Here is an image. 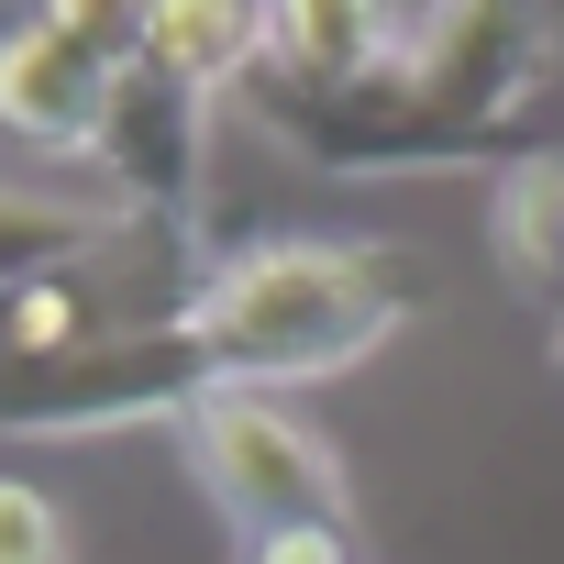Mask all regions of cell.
Returning <instances> with one entry per match:
<instances>
[{"mask_svg":"<svg viewBox=\"0 0 564 564\" xmlns=\"http://www.w3.org/2000/svg\"><path fill=\"white\" fill-rule=\"evenodd\" d=\"M188 465L199 487L221 498V520L243 542L265 531H344V454L289 410V399H265V388H210L188 410Z\"/></svg>","mask_w":564,"mask_h":564,"instance_id":"cell-3","label":"cell"},{"mask_svg":"<svg viewBox=\"0 0 564 564\" xmlns=\"http://www.w3.org/2000/svg\"><path fill=\"white\" fill-rule=\"evenodd\" d=\"M243 564H355V542L344 531H265V542H243Z\"/></svg>","mask_w":564,"mask_h":564,"instance_id":"cell-12","label":"cell"},{"mask_svg":"<svg viewBox=\"0 0 564 564\" xmlns=\"http://www.w3.org/2000/svg\"><path fill=\"white\" fill-rule=\"evenodd\" d=\"M254 45H265V0H155L144 67H166V78H188V89L232 100V89H243V67H254Z\"/></svg>","mask_w":564,"mask_h":564,"instance_id":"cell-9","label":"cell"},{"mask_svg":"<svg viewBox=\"0 0 564 564\" xmlns=\"http://www.w3.org/2000/svg\"><path fill=\"white\" fill-rule=\"evenodd\" d=\"M553 344H564V333H553Z\"/></svg>","mask_w":564,"mask_h":564,"instance_id":"cell-13","label":"cell"},{"mask_svg":"<svg viewBox=\"0 0 564 564\" xmlns=\"http://www.w3.org/2000/svg\"><path fill=\"white\" fill-rule=\"evenodd\" d=\"M421 300V265L388 254V243H243L210 265V289L188 311V333L210 344L221 388H265V399H289L311 377H344L366 366Z\"/></svg>","mask_w":564,"mask_h":564,"instance_id":"cell-1","label":"cell"},{"mask_svg":"<svg viewBox=\"0 0 564 564\" xmlns=\"http://www.w3.org/2000/svg\"><path fill=\"white\" fill-rule=\"evenodd\" d=\"M399 56L487 133H520V111L553 89V56H564V23L553 0H421Z\"/></svg>","mask_w":564,"mask_h":564,"instance_id":"cell-4","label":"cell"},{"mask_svg":"<svg viewBox=\"0 0 564 564\" xmlns=\"http://www.w3.org/2000/svg\"><path fill=\"white\" fill-rule=\"evenodd\" d=\"M67 509L34 487V476H0V564H67Z\"/></svg>","mask_w":564,"mask_h":564,"instance_id":"cell-11","label":"cell"},{"mask_svg":"<svg viewBox=\"0 0 564 564\" xmlns=\"http://www.w3.org/2000/svg\"><path fill=\"white\" fill-rule=\"evenodd\" d=\"M111 89H122V67H100L89 45H67L45 12L0 34V133H23L45 155H89L100 122H111Z\"/></svg>","mask_w":564,"mask_h":564,"instance_id":"cell-6","label":"cell"},{"mask_svg":"<svg viewBox=\"0 0 564 564\" xmlns=\"http://www.w3.org/2000/svg\"><path fill=\"white\" fill-rule=\"evenodd\" d=\"M399 12L388 0H265V45H254V67H276V78H311V89H355V78H377L388 56H399Z\"/></svg>","mask_w":564,"mask_h":564,"instance_id":"cell-7","label":"cell"},{"mask_svg":"<svg viewBox=\"0 0 564 564\" xmlns=\"http://www.w3.org/2000/svg\"><path fill=\"white\" fill-rule=\"evenodd\" d=\"M221 388L210 344L188 322L155 333H100L67 355H0V432L67 443V432H133V421H188Z\"/></svg>","mask_w":564,"mask_h":564,"instance_id":"cell-2","label":"cell"},{"mask_svg":"<svg viewBox=\"0 0 564 564\" xmlns=\"http://www.w3.org/2000/svg\"><path fill=\"white\" fill-rule=\"evenodd\" d=\"M45 23L67 45H89L100 67H144V34H155V0H45Z\"/></svg>","mask_w":564,"mask_h":564,"instance_id":"cell-10","label":"cell"},{"mask_svg":"<svg viewBox=\"0 0 564 564\" xmlns=\"http://www.w3.org/2000/svg\"><path fill=\"white\" fill-rule=\"evenodd\" d=\"M487 232H498L509 289L564 333V155H509L487 188Z\"/></svg>","mask_w":564,"mask_h":564,"instance_id":"cell-8","label":"cell"},{"mask_svg":"<svg viewBox=\"0 0 564 564\" xmlns=\"http://www.w3.org/2000/svg\"><path fill=\"white\" fill-rule=\"evenodd\" d=\"M89 166L111 177V199L133 221H188L199 188H210V89H188L166 67H122Z\"/></svg>","mask_w":564,"mask_h":564,"instance_id":"cell-5","label":"cell"}]
</instances>
